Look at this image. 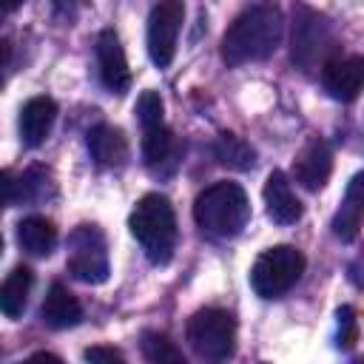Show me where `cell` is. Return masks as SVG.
<instances>
[{
  "mask_svg": "<svg viewBox=\"0 0 364 364\" xmlns=\"http://www.w3.org/2000/svg\"><path fill=\"white\" fill-rule=\"evenodd\" d=\"M282 11L276 6H250L245 9L222 37V57L228 65H245L267 60L282 43Z\"/></svg>",
  "mask_w": 364,
  "mask_h": 364,
  "instance_id": "cell-1",
  "label": "cell"
},
{
  "mask_svg": "<svg viewBox=\"0 0 364 364\" xmlns=\"http://www.w3.org/2000/svg\"><path fill=\"white\" fill-rule=\"evenodd\" d=\"M128 228L131 236L142 245L145 256L154 264H165L173 256L176 247V213L173 205L168 202V196L162 193H145L131 216H128Z\"/></svg>",
  "mask_w": 364,
  "mask_h": 364,
  "instance_id": "cell-2",
  "label": "cell"
},
{
  "mask_svg": "<svg viewBox=\"0 0 364 364\" xmlns=\"http://www.w3.org/2000/svg\"><path fill=\"white\" fill-rule=\"evenodd\" d=\"M193 219L210 236H236L250 219V199L236 182H213L196 196Z\"/></svg>",
  "mask_w": 364,
  "mask_h": 364,
  "instance_id": "cell-3",
  "label": "cell"
},
{
  "mask_svg": "<svg viewBox=\"0 0 364 364\" xmlns=\"http://www.w3.org/2000/svg\"><path fill=\"white\" fill-rule=\"evenodd\" d=\"M193 353L208 364H225L236 353V321L228 310L202 307L191 316L185 330Z\"/></svg>",
  "mask_w": 364,
  "mask_h": 364,
  "instance_id": "cell-4",
  "label": "cell"
},
{
  "mask_svg": "<svg viewBox=\"0 0 364 364\" xmlns=\"http://www.w3.org/2000/svg\"><path fill=\"white\" fill-rule=\"evenodd\" d=\"M304 253L293 245H276L259 253L250 267V287L262 299H276L287 293L304 273Z\"/></svg>",
  "mask_w": 364,
  "mask_h": 364,
  "instance_id": "cell-5",
  "label": "cell"
},
{
  "mask_svg": "<svg viewBox=\"0 0 364 364\" xmlns=\"http://www.w3.org/2000/svg\"><path fill=\"white\" fill-rule=\"evenodd\" d=\"M65 267L74 279L85 284H102L108 279V245L97 225H77L71 230Z\"/></svg>",
  "mask_w": 364,
  "mask_h": 364,
  "instance_id": "cell-6",
  "label": "cell"
},
{
  "mask_svg": "<svg viewBox=\"0 0 364 364\" xmlns=\"http://www.w3.org/2000/svg\"><path fill=\"white\" fill-rule=\"evenodd\" d=\"M185 20V6L176 0L156 3L148 14V54L154 65L168 68L176 54V37Z\"/></svg>",
  "mask_w": 364,
  "mask_h": 364,
  "instance_id": "cell-7",
  "label": "cell"
},
{
  "mask_svg": "<svg viewBox=\"0 0 364 364\" xmlns=\"http://www.w3.org/2000/svg\"><path fill=\"white\" fill-rule=\"evenodd\" d=\"M97 65H100V80L108 91L114 94H125L128 85H131V68H128V60H125V51H122V43L117 37L114 28H102L97 34Z\"/></svg>",
  "mask_w": 364,
  "mask_h": 364,
  "instance_id": "cell-8",
  "label": "cell"
},
{
  "mask_svg": "<svg viewBox=\"0 0 364 364\" xmlns=\"http://www.w3.org/2000/svg\"><path fill=\"white\" fill-rule=\"evenodd\" d=\"M333 173V151L324 139L313 136L293 159V176L304 191H321Z\"/></svg>",
  "mask_w": 364,
  "mask_h": 364,
  "instance_id": "cell-9",
  "label": "cell"
},
{
  "mask_svg": "<svg viewBox=\"0 0 364 364\" xmlns=\"http://www.w3.org/2000/svg\"><path fill=\"white\" fill-rule=\"evenodd\" d=\"M364 82V60L358 54L353 57H333L321 65V85L333 100L350 102L358 97Z\"/></svg>",
  "mask_w": 364,
  "mask_h": 364,
  "instance_id": "cell-10",
  "label": "cell"
},
{
  "mask_svg": "<svg viewBox=\"0 0 364 364\" xmlns=\"http://www.w3.org/2000/svg\"><path fill=\"white\" fill-rule=\"evenodd\" d=\"M54 119H57V102L51 97H31L23 108H20V119H17V128H20V139L28 145V148H37L48 139L51 128H54Z\"/></svg>",
  "mask_w": 364,
  "mask_h": 364,
  "instance_id": "cell-11",
  "label": "cell"
},
{
  "mask_svg": "<svg viewBox=\"0 0 364 364\" xmlns=\"http://www.w3.org/2000/svg\"><path fill=\"white\" fill-rule=\"evenodd\" d=\"M264 208L276 225H293L301 219V202L282 171H270L264 182Z\"/></svg>",
  "mask_w": 364,
  "mask_h": 364,
  "instance_id": "cell-12",
  "label": "cell"
},
{
  "mask_svg": "<svg viewBox=\"0 0 364 364\" xmlns=\"http://www.w3.org/2000/svg\"><path fill=\"white\" fill-rule=\"evenodd\" d=\"M327 43H330V28H327L324 17H318V14L304 9L299 23H296V28H293V60L307 65Z\"/></svg>",
  "mask_w": 364,
  "mask_h": 364,
  "instance_id": "cell-13",
  "label": "cell"
},
{
  "mask_svg": "<svg viewBox=\"0 0 364 364\" xmlns=\"http://www.w3.org/2000/svg\"><path fill=\"white\" fill-rule=\"evenodd\" d=\"M40 316H43V321H46L48 327H54V330H65V327H74V324L82 318V307H80L77 296H74L65 284L54 282V284L48 287L46 299H43Z\"/></svg>",
  "mask_w": 364,
  "mask_h": 364,
  "instance_id": "cell-14",
  "label": "cell"
},
{
  "mask_svg": "<svg viewBox=\"0 0 364 364\" xmlns=\"http://www.w3.org/2000/svg\"><path fill=\"white\" fill-rule=\"evenodd\" d=\"M88 151L97 165L114 168L128 159V139L119 128L114 125H97L88 131Z\"/></svg>",
  "mask_w": 364,
  "mask_h": 364,
  "instance_id": "cell-15",
  "label": "cell"
},
{
  "mask_svg": "<svg viewBox=\"0 0 364 364\" xmlns=\"http://www.w3.org/2000/svg\"><path fill=\"white\" fill-rule=\"evenodd\" d=\"M361 188H364V176L355 173V176L350 179V188H347V193H344V199H341L338 213L333 216V233H336L341 242H355V236H358L361 210H364V193H361Z\"/></svg>",
  "mask_w": 364,
  "mask_h": 364,
  "instance_id": "cell-16",
  "label": "cell"
},
{
  "mask_svg": "<svg viewBox=\"0 0 364 364\" xmlns=\"http://www.w3.org/2000/svg\"><path fill=\"white\" fill-rule=\"evenodd\" d=\"M17 245L31 256H48L57 245V228L46 216H26L17 225Z\"/></svg>",
  "mask_w": 364,
  "mask_h": 364,
  "instance_id": "cell-17",
  "label": "cell"
},
{
  "mask_svg": "<svg viewBox=\"0 0 364 364\" xmlns=\"http://www.w3.org/2000/svg\"><path fill=\"white\" fill-rule=\"evenodd\" d=\"M31 284H34V273L28 267H23V264L14 267L0 282V313L9 316V318L23 316L26 301H28V293H31Z\"/></svg>",
  "mask_w": 364,
  "mask_h": 364,
  "instance_id": "cell-18",
  "label": "cell"
},
{
  "mask_svg": "<svg viewBox=\"0 0 364 364\" xmlns=\"http://www.w3.org/2000/svg\"><path fill=\"white\" fill-rule=\"evenodd\" d=\"M213 154H216V159H219L225 168H233V171H247V168L256 165V151H253L242 136H236V134H230V131H225V134L216 136Z\"/></svg>",
  "mask_w": 364,
  "mask_h": 364,
  "instance_id": "cell-19",
  "label": "cell"
},
{
  "mask_svg": "<svg viewBox=\"0 0 364 364\" xmlns=\"http://www.w3.org/2000/svg\"><path fill=\"white\" fill-rule=\"evenodd\" d=\"M173 154H176V139H173L171 128L159 125V128L145 131V136H142V156H145L148 168L159 171L165 162H173Z\"/></svg>",
  "mask_w": 364,
  "mask_h": 364,
  "instance_id": "cell-20",
  "label": "cell"
},
{
  "mask_svg": "<svg viewBox=\"0 0 364 364\" xmlns=\"http://www.w3.org/2000/svg\"><path fill=\"white\" fill-rule=\"evenodd\" d=\"M139 350H142V355H145L148 364H188V358L182 355V350L165 333H156V330H145L142 333Z\"/></svg>",
  "mask_w": 364,
  "mask_h": 364,
  "instance_id": "cell-21",
  "label": "cell"
},
{
  "mask_svg": "<svg viewBox=\"0 0 364 364\" xmlns=\"http://www.w3.org/2000/svg\"><path fill=\"white\" fill-rule=\"evenodd\" d=\"M162 114H165V102H162V97H159L156 91H151V88L142 91L139 100H136V117H139L142 128L151 131V128L165 125V122H162Z\"/></svg>",
  "mask_w": 364,
  "mask_h": 364,
  "instance_id": "cell-22",
  "label": "cell"
},
{
  "mask_svg": "<svg viewBox=\"0 0 364 364\" xmlns=\"http://www.w3.org/2000/svg\"><path fill=\"white\" fill-rule=\"evenodd\" d=\"M48 185H51L48 171H43V168H28V171L17 179V199H23V202H37V199L46 196V188H48Z\"/></svg>",
  "mask_w": 364,
  "mask_h": 364,
  "instance_id": "cell-23",
  "label": "cell"
},
{
  "mask_svg": "<svg viewBox=\"0 0 364 364\" xmlns=\"http://www.w3.org/2000/svg\"><path fill=\"white\" fill-rule=\"evenodd\" d=\"M358 338V318H355V310L350 304L338 307V347L341 350H350Z\"/></svg>",
  "mask_w": 364,
  "mask_h": 364,
  "instance_id": "cell-24",
  "label": "cell"
},
{
  "mask_svg": "<svg viewBox=\"0 0 364 364\" xmlns=\"http://www.w3.org/2000/svg\"><path fill=\"white\" fill-rule=\"evenodd\" d=\"M82 355H85L88 364H128L125 355H122L117 347H108V344H94V347H88Z\"/></svg>",
  "mask_w": 364,
  "mask_h": 364,
  "instance_id": "cell-25",
  "label": "cell"
},
{
  "mask_svg": "<svg viewBox=\"0 0 364 364\" xmlns=\"http://www.w3.org/2000/svg\"><path fill=\"white\" fill-rule=\"evenodd\" d=\"M17 202V179L9 171H0V208Z\"/></svg>",
  "mask_w": 364,
  "mask_h": 364,
  "instance_id": "cell-26",
  "label": "cell"
},
{
  "mask_svg": "<svg viewBox=\"0 0 364 364\" xmlns=\"http://www.w3.org/2000/svg\"><path fill=\"white\" fill-rule=\"evenodd\" d=\"M23 364H65L60 355H54V353H34V355H28Z\"/></svg>",
  "mask_w": 364,
  "mask_h": 364,
  "instance_id": "cell-27",
  "label": "cell"
},
{
  "mask_svg": "<svg viewBox=\"0 0 364 364\" xmlns=\"http://www.w3.org/2000/svg\"><path fill=\"white\" fill-rule=\"evenodd\" d=\"M9 57H11V48L6 40H0V85H3V77H6V68H9Z\"/></svg>",
  "mask_w": 364,
  "mask_h": 364,
  "instance_id": "cell-28",
  "label": "cell"
},
{
  "mask_svg": "<svg viewBox=\"0 0 364 364\" xmlns=\"http://www.w3.org/2000/svg\"><path fill=\"white\" fill-rule=\"evenodd\" d=\"M0 253H3V236H0Z\"/></svg>",
  "mask_w": 364,
  "mask_h": 364,
  "instance_id": "cell-29",
  "label": "cell"
}]
</instances>
